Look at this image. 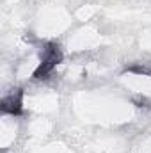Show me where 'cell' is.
I'll list each match as a JSON object with an SVG mask.
<instances>
[{
    "mask_svg": "<svg viewBox=\"0 0 151 153\" xmlns=\"http://www.w3.org/2000/svg\"><path fill=\"white\" fill-rule=\"evenodd\" d=\"M21 98H23V93L21 89H16L14 93L7 94L2 98L0 102V111L4 114H11V116H20L23 112V103H21Z\"/></svg>",
    "mask_w": 151,
    "mask_h": 153,
    "instance_id": "obj_2",
    "label": "cell"
},
{
    "mask_svg": "<svg viewBox=\"0 0 151 153\" xmlns=\"http://www.w3.org/2000/svg\"><path fill=\"white\" fill-rule=\"evenodd\" d=\"M128 71H133V73H139V75H142V73H146V75H148V73H151L150 70H148V68H144V66H130V68H128Z\"/></svg>",
    "mask_w": 151,
    "mask_h": 153,
    "instance_id": "obj_3",
    "label": "cell"
},
{
    "mask_svg": "<svg viewBox=\"0 0 151 153\" xmlns=\"http://www.w3.org/2000/svg\"><path fill=\"white\" fill-rule=\"evenodd\" d=\"M61 61H62V52H61L59 45H55V43L44 45V48H43V61H41V64L38 66V70L34 71V78H38V80L46 78V76L55 70V66Z\"/></svg>",
    "mask_w": 151,
    "mask_h": 153,
    "instance_id": "obj_1",
    "label": "cell"
}]
</instances>
